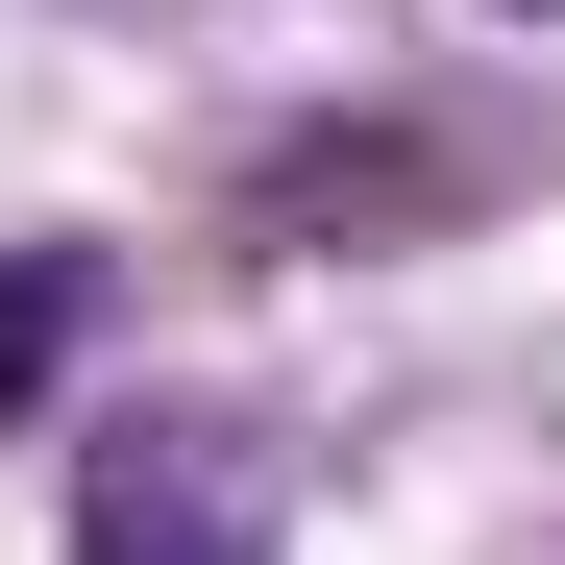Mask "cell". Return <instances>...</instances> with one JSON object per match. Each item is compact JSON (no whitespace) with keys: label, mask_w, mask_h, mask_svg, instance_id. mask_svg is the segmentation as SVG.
Returning <instances> with one entry per match:
<instances>
[{"label":"cell","mask_w":565,"mask_h":565,"mask_svg":"<svg viewBox=\"0 0 565 565\" xmlns=\"http://www.w3.org/2000/svg\"><path fill=\"white\" fill-rule=\"evenodd\" d=\"M74 565H270V467L222 418H148V443H99V492H74Z\"/></svg>","instance_id":"obj_1"},{"label":"cell","mask_w":565,"mask_h":565,"mask_svg":"<svg viewBox=\"0 0 565 565\" xmlns=\"http://www.w3.org/2000/svg\"><path fill=\"white\" fill-rule=\"evenodd\" d=\"M74 320H99V246H0V418L74 369Z\"/></svg>","instance_id":"obj_2"}]
</instances>
